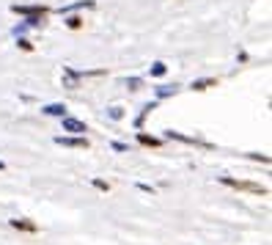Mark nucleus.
Listing matches in <instances>:
<instances>
[{
    "label": "nucleus",
    "instance_id": "f257e3e1",
    "mask_svg": "<svg viewBox=\"0 0 272 245\" xmlns=\"http://www.w3.org/2000/svg\"><path fill=\"white\" fill-rule=\"evenodd\" d=\"M220 182L228 185V188H237V190H250V193H261L264 196L267 188H261V185H253V182H239V179H231V176H220Z\"/></svg>",
    "mask_w": 272,
    "mask_h": 245
},
{
    "label": "nucleus",
    "instance_id": "f03ea898",
    "mask_svg": "<svg viewBox=\"0 0 272 245\" xmlns=\"http://www.w3.org/2000/svg\"><path fill=\"white\" fill-rule=\"evenodd\" d=\"M63 130H66V133H77V135L88 133V127H85V121H77V119H66V116H63Z\"/></svg>",
    "mask_w": 272,
    "mask_h": 245
},
{
    "label": "nucleus",
    "instance_id": "7ed1b4c3",
    "mask_svg": "<svg viewBox=\"0 0 272 245\" xmlns=\"http://www.w3.org/2000/svg\"><path fill=\"white\" fill-rule=\"evenodd\" d=\"M11 11H17V14H28V17H44L47 14V8L44 6H14Z\"/></svg>",
    "mask_w": 272,
    "mask_h": 245
},
{
    "label": "nucleus",
    "instance_id": "20e7f679",
    "mask_svg": "<svg viewBox=\"0 0 272 245\" xmlns=\"http://www.w3.org/2000/svg\"><path fill=\"white\" fill-rule=\"evenodd\" d=\"M55 143L69 149H88V138H55Z\"/></svg>",
    "mask_w": 272,
    "mask_h": 245
},
{
    "label": "nucleus",
    "instance_id": "39448f33",
    "mask_svg": "<svg viewBox=\"0 0 272 245\" xmlns=\"http://www.w3.org/2000/svg\"><path fill=\"white\" fill-rule=\"evenodd\" d=\"M212 85H217L215 77H206V80H196V83H193V91H206V88H212Z\"/></svg>",
    "mask_w": 272,
    "mask_h": 245
},
{
    "label": "nucleus",
    "instance_id": "423d86ee",
    "mask_svg": "<svg viewBox=\"0 0 272 245\" xmlns=\"http://www.w3.org/2000/svg\"><path fill=\"white\" fill-rule=\"evenodd\" d=\"M11 226H14V229H22V231H36V229H39L36 223H30V220H25V218H22V220H20V218L11 220Z\"/></svg>",
    "mask_w": 272,
    "mask_h": 245
},
{
    "label": "nucleus",
    "instance_id": "0eeeda50",
    "mask_svg": "<svg viewBox=\"0 0 272 245\" xmlns=\"http://www.w3.org/2000/svg\"><path fill=\"white\" fill-rule=\"evenodd\" d=\"M44 113H47V116H66V105H47Z\"/></svg>",
    "mask_w": 272,
    "mask_h": 245
},
{
    "label": "nucleus",
    "instance_id": "6e6552de",
    "mask_svg": "<svg viewBox=\"0 0 272 245\" xmlns=\"http://www.w3.org/2000/svg\"><path fill=\"white\" fill-rule=\"evenodd\" d=\"M138 140H140V143H146V146H160V140H157V138H148V135H143V133L138 135Z\"/></svg>",
    "mask_w": 272,
    "mask_h": 245
},
{
    "label": "nucleus",
    "instance_id": "1a4fd4ad",
    "mask_svg": "<svg viewBox=\"0 0 272 245\" xmlns=\"http://www.w3.org/2000/svg\"><path fill=\"white\" fill-rule=\"evenodd\" d=\"M151 75H154V77H162V75H165V63H154V66H151Z\"/></svg>",
    "mask_w": 272,
    "mask_h": 245
},
{
    "label": "nucleus",
    "instance_id": "9d476101",
    "mask_svg": "<svg viewBox=\"0 0 272 245\" xmlns=\"http://www.w3.org/2000/svg\"><path fill=\"white\" fill-rule=\"evenodd\" d=\"M66 25H69L72 30H77L80 25H83V20H80V17H69V20H66Z\"/></svg>",
    "mask_w": 272,
    "mask_h": 245
},
{
    "label": "nucleus",
    "instance_id": "9b49d317",
    "mask_svg": "<svg viewBox=\"0 0 272 245\" xmlns=\"http://www.w3.org/2000/svg\"><path fill=\"white\" fill-rule=\"evenodd\" d=\"M94 188H97V190H110V185L102 182V179H94Z\"/></svg>",
    "mask_w": 272,
    "mask_h": 245
},
{
    "label": "nucleus",
    "instance_id": "f8f14e48",
    "mask_svg": "<svg viewBox=\"0 0 272 245\" xmlns=\"http://www.w3.org/2000/svg\"><path fill=\"white\" fill-rule=\"evenodd\" d=\"M20 47L25 50V53H30V50H33V44H30L28 39H20Z\"/></svg>",
    "mask_w": 272,
    "mask_h": 245
},
{
    "label": "nucleus",
    "instance_id": "ddd939ff",
    "mask_svg": "<svg viewBox=\"0 0 272 245\" xmlns=\"http://www.w3.org/2000/svg\"><path fill=\"white\" fill-rule=\"evenodd\" d=\"M0 168H3V163H0Z\"/></svg>",
    "mask_w": 272,
    "mask_h": 245
}]
</instances>
